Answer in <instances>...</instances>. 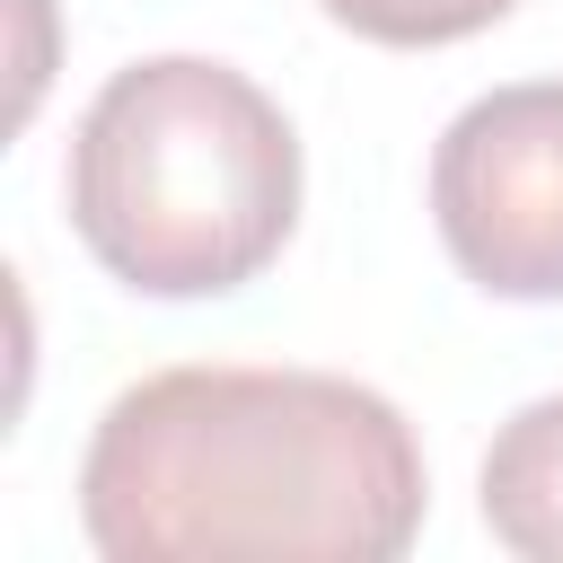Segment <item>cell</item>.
I'll use <instances>...</instances> for the list:
<instances>
[{"mask_svg":"<svg viewBox=\"0 0 563 563\" xmlns=\"http://www.w3.org/2000/svg\"><path fill=\"white\" fill-rule=\"evenodd\" d=\"M422 501L413 422L334 369H158L79 457V528L106 563H396Z\"/></svg>","mask_w":563,"mask_h":563,"instance_id":"1","label":"cell"},{"mask_svg":"<svg viewBox=\"0 0 563 563\" xmlns=\"http://www.w3.org/2000/svg\"><path fill=\"white\" fill-rule=\"evenodd\" d=\"M70 229L141 299H220L299 229V132L246 70L150 53L70 132Z\"/></svg>","mask_w":563,"mask_h":563,"instance_id":"2","label":"cell"},{"mask_svg":"<svg viewBox=\"0 0 563 563\" xmlns=\"http://www.w3.org/2000/svg\"><path fill=\"white\" fill-rule=\"evenodd\" d=\"M431 220L493 299H563V79L475 97L431 150Z\"/></svg>","mask_w":563,"mask_h":563,"instance_id":"3","label":"cell"},{"mask_svg":"<svg viewBox=\"0 0 563 563\" xmlns=\"http://www.w3.org/2000/svg\"><path fill=\"white\" fill-rule=\"evenodd\" d=\"M475 493H484V528L510 554L563 563V396H537L493 431Z\"/></svg>","mask_w":563,"mask_h":563,"instance_id":"4","label":"cell"},{"mask_svg":"<svg viewBox=\"0 0 563 563\" xmlns=\"http://www.w3.org/2000/svg\"><path fill=\"white\" fill-rule=\"evenodd\" d=\"M334 26L369 35V44H396V53H422V44H457V35H484L493 18H510L519 0H317Z\"/></svg>","mask_w":563,"mask_h":563,"instance_id":"5","label":"cell"}]
</instances>
